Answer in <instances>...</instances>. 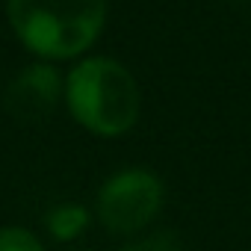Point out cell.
Returning <instances> with one entry per match:
<instances>
[{
  "label": "cell",
  "mask_w": 251,
  "mask_h": 251,
  "mask_svg": "<svg viewBox=\"0 0 251 251\" xmlns=\"http://www.w3.org/2000/svg\"><path fill=\"white\" fill-rule=\"evenodd\" d=\"M45 227L53 239L59 242H71L77 239L86 227H89V210L80 204H59L53 210H48L45 216Z\"/></svg>",
  "instance_id": "5"
},
{
  "label": "cell",
  "mask_w": 251,
  "mask_h": 251,
  "mask_svg": "<svg viewBox=\"0 0 251 251\" xmlns=\"http://www.w3.org/2000/svg\"><path fill=\"white\" fill-rule=\"evenodd\" d=\"M6 15L33 53L71 59L100 36L106 0H6Z\"/></svg>",
  "instance_id": "1"
},
{
  "label": "cell",
  "mask_w": 251,
  "mask_h": 251,
  "mask_svg": "<svg viewBox=\"0 0 251 251\" xmlns=\"http://www.w3.org/2000/svg\"><path fill=\"white\" fill-rule=\"evenodd\" d=\"M121 251H180V242L172 230H157L142 239H130Z\"/></svg>",
  "instance_id": "7"
},
{
  "label": "cell",
  "mask_w": 251,
  "mask_h": 251,
  "mask_svg": "<svg viewBox=\"0 0 251 251\" xmlns=\"http://www.w3.org/2000/svg\"><path fill=\"white\" fill-rule=\"evenodd\" d=\"M0 251H45V245L27 227H0Z\"/></svg>",
  "instance_id": "6"
},
{
  "label": "cell",
  "mask_w": 251,
  "mask_h": 251,
  "mask_svg": "<svg viewBox=\"0 0 251 251\" xmlns=\"http://www.w3.org/2000/svg\"><path fill=\"white\" fill-rule=\"evenodd\" d=\"M62 98V77L53 65L48 62H36L30 68H24L3 95V106L12 118L24 121V124H36L45 121L56 103Z\"/></svg>",
  "instance_id": "4"
},
{
  "label": "cell",
  "mask_w": 251,
  "mask_h": 251,
  "mask_svg": "<svg viewBox=\"0 0 251 251\" xmlns=\"http://www.w3.org/2000/svg\"><path fill=\"white\" fill-rule=\"evenodd\" d=\"M166 204L163 180L148 169H121L106 177L95 198L98 222L115 236H133L145 230Z\"/></svg>",
  "instance_id": "3"
},
{
  "label": "cell",
  "mask_w": 251,
  "mask_h": 251,
  "mask_svg": "<svg viewBox=\"0 0 251 251\" xmlns=\"http://www.w3.org/2000/svg\"><path fill=\"white\" fill-rule=\"evenodd\" d=\"M65 103L77 124L95 136H121L139 118V86L115 59L92 56L71 68Z\"/></svg>",
  "instance_id": "2"
}]
</instances>
